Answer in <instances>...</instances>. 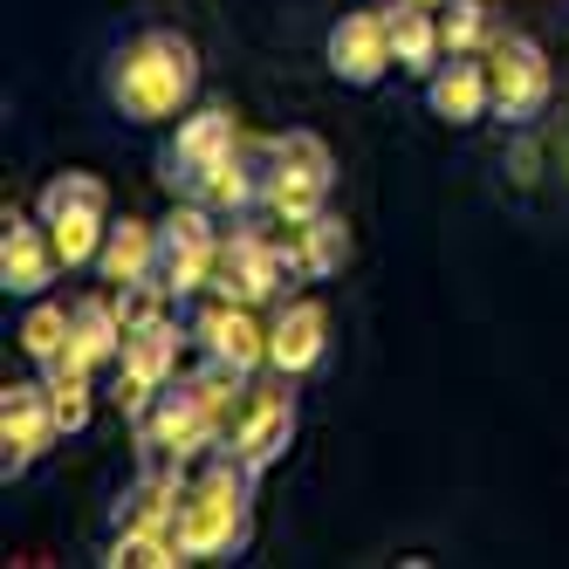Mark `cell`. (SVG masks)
I'll use <instances>...</instances> for the list:
<instances>
[{
	"mask_svg": "<svg viewBox=\"0 0 569 569\" xmlns=\"http://www.w3.org/2000/svg\"><path fill=\"white\" fill-rule=\"evenodd\" d=\"M124 302L117 289H97V296H76L69 302V363H83V371H117V357H124Z\"/></svg>",
	"mask_w": 569,
	"mask_h": 569,
	"instance_id": "obj_17",
	"label": "cell"
},
{
	"mask_svg": "<svg viewBox=\"0 0 569 569\" xmlns=\"http://www.w3.org/2000/svg\"><path fill=\"white\" fill-rule=\"evenodd\" d=\"M56 274H62V254H56L42 213L8 207L0 213V289H8L14 302H34V296H49Z\"/></svg>",
	"mask_w": 569,
	"mask_h": 569,
	"instance_id": "obj_15",
	"label": "cell"
},
{
	"mask_svg": "<svg viewBox=\"0 0 569 569\" xmlns=\"http://www.w3.org/2000/svg\"><path fill=\"white\" fill-rule=\"evenodd\" d=\"M21 350L34 357V371L62 363V357H69V302L34 296V302H28V316H21Z\"/></svg>",
	"mask_w": 569,
	"mask_h": 569,
	"instance_id": "obj_23",
	"label": "cell"
},
{
	"mask_svg": "<svg viewBox=\"0 0 569 569\" xmlns=\"http://www.w3.org/2000/svg\"><path fill=\"white\" fill-rule=\"evenodd\" d=\"M385 21H391V62L405 69V76H426L446 62V42H439V8H419V0H391L385 8Z\"/></svg>",
	"mask_w": 569,
	"mask_h": 569,
	"instance_id": "obj_20",
	"label": "cell"
},
{
	"mask_svg": "<svg viewBox=\"0 0 569 569\" xmlns=\"http://www.w3.org/2000/svg\"><path fill=\"white\" fill-rule=\"evenodd\" d=\"M34 213H42L49 240H56V254L62 268H97L103 254V233H110V186L97 172H56L42 186V199H34Z\"/></svg>",
	"mask_w": 569,
	"mask_h": 569,
	"instance_id": "obj_5",
	"label": "cell"
},
{
	"mask_svg": "<svg viewBox=\"0 0 569 569\" xmlns=\"http://www.w3.org/2000/svg\"><path fill=\"white\" fill-rule=\"evenodd\" d=\"M322 357H330V309L316 296H281L268 316V371L302 385L309 371H322Z\"/></svg>",
	"mask_w": 569,
	"mask_h": 569,
	"instance_id": "obj_12",
	"label": "cell"
},
{
	"mask_svg": "<svg viewBox=\"0 0 569 569\" xmlns=\"http://www.w3.org/2000/svg\"><path fill=\"white\" fill-rule=\"evenodd\" d=\"M42 385H49V405H56V419H62V432H83L90 426V412H97V371H83V363H49L42 371Z\"/></svg>",
	"mask_w": 569,
	"mask_h": 569,
	"instance_id": "obj_22",
	"label": "cell"
},
{
	"mask_svg": "<svg viewBox=\"0 0 569 569\" xmlns=\"http://www.w3.org/2000/svg\"><path fill=\"white\" fill-rule=\"evenodd\" d=\"M233 391H248V378L207 357L192 378H172L166 391L151 398V412L138 419V446H144L158 467H186V460H199L207 446L227 439V426H233V412H240Z\"/></svg>",
	"mask_w": 569,
	"mask_h": 569,
	"instance_id": "obj_2",
	"label": "cell"
},
{
	"mask_svg": "<svg viewBox=\"0 0 569 569\" xmlns=\"http://www.w3.org/2000/svg\"><path fill=\"white\" fill-rule=\"evenodd\" d=\"M192 343H199V357H213V363H227V371L254 378L261 363H268V322L254 316V302L213 296L207 309L192 316Z\"/></svg>",
	"mask_w": 569,
	"mask_h": 569,
	"instance_id": "obj_14",
	"label": "cell"
},
{
	"mask_svg": "<svg viewBox=\"0 0 569 569\" xmlns=\"http://www.w3.org/2000/svg\"><path fill=\"white\" fill-rule=\"evenodd\" d=\"M419 8H446V0H419Z\"/></svg>",
	"mask_w": 569,
	"mask_h": 569,
	"instance_id": "obj_24",
	"label": "cell"
},
{
	"mask_svg": "<svg viewBox=\"0 0 569 569\" xmlns=\"http://www.w3.org/2000/svg\"><path fill=\"white\" fill-rule=\"evenodd\" d=\"M322 56H330V76H337L343 90H378L385 76L398 69L391 62V21H385V8H350V14H337Z\"/></svg>",
	"mask_w": 569,
	"mask_h": 569,
	"instance_id": "obj_13",
	"label": "cell"
},
{
	"mask_svg": "<svg viewBox=\"0 0 569 569\" xmlns=\"http://www.w3.org/2000/svg\"><path fill=\"white\" fill-rule=\"evenodd\" d=\"M487 83H495V117L508 131H521V124H536V117L549 110L556 76H549V56H542L536 34L501 28L495 42H487Z\"/></svg>",
	"mask_w": 569,
	"mask_h": 569,
	"instance_id": "obj_9",
	"label": "cell"
},
{
	"mask_svg": "<svg viewBox=\"0 0 569 569\" xmlns=\"http://www.w3.org/2000/svg\"><path fill=\"white\" fill-rule=\"evenodd\" d=\"M97 83L124 124H179L199 103V49L166 21H138L103 49Z\"/></svg>",
	"mask_w": 569,
	"mask_h": 569,
	"instance_id": "obj_1",
	"label": "cell"
},
{
	"mask_svg": "<svg viewBox=\"0 0 569 569\" xmlns=\"http://www.w3.org/2000/svg\"><path fill=\"white\" fill-rule=\"evenodd\" d=\"M289 261H296V281H330L350 268V220L343 213H309L289 227Z\"/></svg>",
	"mask_w": 569,
	"mask_h": 569,
	"instance_id": "obj_19",
	"label": "cell"
},
{
	"mask_svg": "<svg viewBox=\"0 0 569 569\" xmlns=\"http://www.w3.org/2000/svg\"><path fill=\"white\" fill-rule=\"evenodd\" d=\"M62 439V419L49 405V385H8L0 391V480H21L34 473V460H49V446Z\"/></svg>",
	"mask_w": 569,
	"mask_h": 569,
	"instance_id": "obj_11",
	"label": "cell"
},
{
	"mask_svg": "<svg viewBox=\"0 0 569 569\" xmlns=\"http://www.w3.org/2000/svg\"><path fill=\"white\" fill-rule=\"evenodd\" d=\"M495 34H501V21H495L487 0H446V8H439V42H446V56H487Z\"/></svg>",
	"mask_w": 569,
	"mask_h": 569,
	"instance_id": "obj_21",
	"label": "cell"
},
{
	"mask_svg": "<svg viewBox=\"0 0 569 569\" xmlns=\"http://www.w3.org/2000/svg\"><path fill=\"white\" fill-rule=\"evenodd\" d=\"M296 281V261H289V240H274L248 220H227L220 227V261H213V296H233V302H281Z\"/></svg>",
	"mask_w": 569,
	"mask_h": 569,
	"instance_id": "obj_8",
	"label": "cell"
},
{
	"mask_svg": "<svg viewBox=\"0 0 569 569\" xmlns=\"http://www.w3.org/2000/svg\"><path fill=\"white\" fill-rule=\"evenodd\" d=\"M240 144H248V138H240L233 110L199 103V110H186V117H179V131L158 144V186H166L172 199H192V192L207 186V179L227 166Z\"/></svg>",
	"mask_w": 569,
	"mask_h": 569,
	"instance_id": "obj_7",
	"label": "cell"
},
{
	"mask_svg": "<svg viewBox=\"0 0 569 569\" xmlns=\"http://www.w3.org/2000/svg\"><path fill=\"white\" fill-rule=\"evenodd\" d=\"M254 480L227 446H220V460L186 480V501H179V549L186 562H233V556H248L254 542Z\"/></svg>",
	"mask_w": 569,
	"mask_h": 569,
	"instance_id": "obj_3",
	"label": "cell"
},
{
	"mask_svg": "<svg viewBox=\"0 0 569 569\" xmlns=\"http://www.w3.org/2000/svg\"><path fill=\"white\" fill-rule=\"evenodd\" d=\"M296 426H302V405H296L289 378H281V385H261V391L240 398V412H233V426H227V453L248 467V473H268V467L296 446Z\"/></svg>",
	"mask_w": 569,
	"mask_h": 569,
	"instance_id": "obj_10",
	"label": "cell"
},
{
	"mask_svg": "<svg viewBox=\"0 0 569 569\" xmlns=\"http://www.w3.org/2000/svg\"><path fill=\"white\" fill-rule=\"evenodd\" d=\"M158 274V227L151 220H110V233H103V254H97V281L103 289H144V281Z\"/></svg>",
	"mask_w": 569,
	"mask_h": 569,
	"instance_id": "obj_18",
	"label": "cell"
},
{
	"mask_svg": "<svg viewBox=\"0 0 569 569\" xmlns=\"http://www.w3.org/2000/svg\"><path fill=\"white\" fill-rule=\"evenodd\" d=\"M330 192H337V158H330V144H322L316 131H274V138H261V207L281 227L322 213V207H330Z\"/></svg>",
	"mask_w": 569,
	"mask_h": 569,
	"instance_id": "obj_4",
	"label": "cell"
},
{
	"mask_svg": "<svg viewBox=\"0 0 569 569\" xmlns=\"http://www.w3.org/2000/svg\"><path fill=\"white\" fill-rule=\"evenodd\" d=\"M213 261H220V213L199 207V199H179V207L158 220V289H166L179 309L192 296L213 289Z\"/></svg>",
	"mask_w": 569,
	"mask_h": 569,
	"instance_id": "obj_6",
	"label": "cell"
},
{
	"mask_svg": "<svg viewBox=\"0 0 569 569\" xmlns=\"http://www.w3.org/2000/svg\"><path fill=\"white\" fill-rule=\"evenodd\" d=\"M426 110L453 131H473L480 117H495V83H487V56H446L426 76Z\"/></svg>",
	"mask_w": 569,
	"mask_h": 569,
	"instance_id": "obj_16",
	"label": "cell"
}]
</instances>
